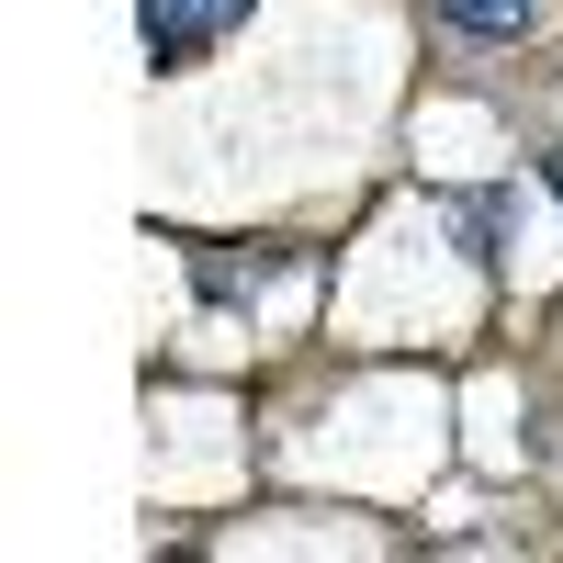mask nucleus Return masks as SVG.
<instances>
[{
    "instance_id": "1",
    "label": "nucleus",
    "mask_w": 563,
    "mask_h": 563,
    "mask_svg": "<svg viewBox=\"0 0 563 563\" xmlns=\"http://www.w3.org/2000/svg\"><path fill=\"white\" fill-rule=\"evenodd\" d=\"M249 23V0H147V68H192Z\"/></svg>"
},
{
    "instance_id": "2",
    "label": "nucleus",
    "mask_w": 563,
    "mask_h": 563,
    "mask_svg": "<svg viewBox=\"0 0 563 563\" xmlns=\"http://www.w3.org/2000/svg\"><path fill=\"white\" fill-rule=\"evenodd\" d=\"M530 12H541V0H440V23H451V34H474V45H519Z\"/></svg>"
},
{
    "instance_id": "3",
    "label": "nucleus",
    "mask_w": 563,
    "mask_h": 563,
    "mask_svg": "<svg viewBox=\"0 0 563 563\" xmlns=\"http://www.w3.org/2000/svg\"><path fill=\"white\" fill-rule=\"evenodd\" d=\"M541 180H552V192H563V147H552V158H541Z\"/></svg>"
}]
</instances>
